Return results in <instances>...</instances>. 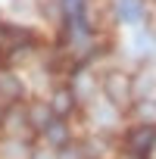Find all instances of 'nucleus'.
I'll return each mask as SVG.
<instances>
[{"instance_id":"9","label":"nucleus","mask_w":156,"mask_h":159,"mask_svg":"<svg viewBox=\"0 0 156 159\" xmlns=\"http://www.w3.org/2000/svg\"><path fill=\"white\" fill-rule=\"evenodd\" d=\"M59 159H78V150L66 143V147H62V153H59Z\"/></svg>"},{"instance_id":"3","label":"nucleus","mask_w":156,"mask_h":159,"mask_svg":"<svg viewBox=\"0 0 156 159\" xmlns=\"http://www.w3.org/2000/svg\"><path fill=\"white\" fill-rule=\"evenodd\" d=\"M116 16L122 22H128V25H137L144 19V3L140 0H119L116 3Z\"/></svg>"},{"instance_id":"1","label":"nucleus","mask_w":156,"mask_h":159,"mask_svg":"<svg viewBox=\"0 0 156 159\" xmlns=\"http://www.w3.org/2000/svg\"><path fill=\"white\" fill-rule=\"evenodd\" d=\"M131 81H128V75H122V72H109L106 75V97H109V103L112 106H125L128 100H131Z\"/></svg>"},{"instance_id":"8","label":"nucleus","mask_w":156,"mask_h":159,"mask_svg":"<svg viewBox=\"0 0 156 159\" xmlns=\"http://www.w3.org/2000/svg\"><path fill=\"white\" fill-rule=\"evenodd\" d=\"M53 112V109H50ZM50 112H47V106H38L34 112H31V122H38V125H44L47 128V122H50Z\"/></svg>"},{"instance_id":"5","label":"nucleus","mask_w":156,"mask_h":159,"mask_svg":"<svg viewBox=\"0 0 156 159\" xmlns=\"http://www.w3.org/2000/svg\"><path fill=\"white\" fill-rule=\"evenodd\" d=\"M72 106H75V94H72L69 88L53 94V106H50V109H53V116H69V112H72Z\"/></svg>"},{"instance_id":"7","label":"nucleus","mask_w":156,"mask_h":159,"mask_svg":"<svg viewBox=\"0 0 156 159\" xmlns=\"http://www.w3.org/2000/svg\"><path fill=\"white\" fill-rule=\"evenodd\" d=\"M62 10H66V19L69 22L85 19V0H62Z\"/></svg>"},{"instance_id":"2","label":"nucleus","mask_w":156,"mask_h":159,"mask_svg":"<svg viewBox=\"0 0 156 159\" xmlns=\"http://www.w3.org/2000/svg\"><path fill=\"white\" fill-rule=\"evenodd\" d=\"M128 147L134 150V153H150L153 147H156V128L153 125H137V128H131V134H128Z\"/></svg>"},{"instance_id":"4","label":"nucleus","mask_w":156,"mask_h":159,"mask_svg":"<svg viewBox=\"0 0 156 159\" xmlns=\"http://www.w3.org/2000/svg\"><path fill=\"white\" fill-rule=\"evenodd\" d=\"M0 97H3L7 103L22 97V84H19V78H16V75H10V72L0 75Z\"/></svg>"},{"instance_id":"6","label":"nucleus","mask_w":156,"mask_h":159,"mask_svg":"<svg viewBox=\"0 0 156 159\" xmlns=\"http://www.w3.org/2000/svg\"><path fill=\"white\" fill-rule=\"evenodd\" d=\"M47 140L53 147H66L69 143V128L62 122H47Z\"/></svg>"}]
</instances>
